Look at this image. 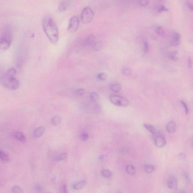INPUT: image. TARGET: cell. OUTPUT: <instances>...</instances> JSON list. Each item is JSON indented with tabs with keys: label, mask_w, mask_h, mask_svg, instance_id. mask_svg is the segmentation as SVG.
<instances>
[{
	"label": "cell",
	"mask_w": 193,
	"mask_h": 193,
	"mask_svg": "<svg viewBox=\"0 0 193 193\" xmlns=\"http://www.w3.org/2000/svg\"><path fill=\"white\" fill-rule=\"evenodd\" d=\"M42 25L45 33L53 43H56L59 40V33L57 24L51 16L47 15L43 19Z\"/></svg>",
	"instance_id": "6da1fadb"
},
{
	"label": "cell",
	"mask_w": 193,
	"mask_h": 193,
	"mask_svg": "<svg viewBox=\"0 0 193 193\" xmlns=\"http://www.w3.org/2000/svg\"><path fill=\"white\" fill-rule=\"evenodd\" d=\"M16 70L11 68L3 75L1 80L4 87L12 90H15L19 88L20 83L16 77Z\"/></svg>",
	"instance_id": "7a4b0ae2"
},
{
	"label": "cell",
	"mask_w": 193,
	"mask_h": 193,
	"mask_svg": "<svg viewBox=\"0 0 193 193\" xmlns=\"http://www.w3.org/2000/svg\"><path fill=\"white\" fill-rule=\"evenodd\" d=\"M12 31L9 25L3 27L0 32V49L2 50H7L12 43Z\"/></svg>",
	"instance_id": "3957f363"
},
{
	"label": "cell",
	"mask_w": 193,
	"mask_h": 193,
	"mask_svg": "<svg viewBox=\"0 0 193 193\" xmlns=\"http://www.w3.org/2000/svg\"><path fill=\"white\" fill-rule=\"evenodd\" d=\"M94 16V11L91 8L87 6L84 8L81 13V20L84 24H88L91 21Z\"/></svg>",
	"instance_id": "277c9868"
},
{
	"label": "cell",
	"mask_w": 193,
	"mask_h": 193,
	"mask_svg": "<svg viewBox=\"0 0 193 193\" xmlns=\"http://www.w3.org/2000/svg\"><path fill=\"white\" fill-rule=\"evenodd\" d=\"M110 100L113 105L118 106H126L129 103L127 98L117 95H111L110 96Z\"/></svg>",
	"instance_id": "5b68a950"
},
{
	"label": "cell",
	"mask_w": 193,
	"mask_h": 193,
	"mask_svg": "<svg viewBox=\"0 0 193 193\" xmlns=\"http://www.w3.org/2000/svg\"><path fill=\"white\" fill-rule=\"evenodd\" d=\"M79 25V20L77 16H74L71 18L68 27V31L71 33L77 31Z\"/></svg>",
	"instance_id": "8992f818"
},
{
	"label": "cell",
	"mask_w": 193,
	"mask_h": 193,
	"mask_svg": "<svg viewBox=\"0 0 193 193\" xmlns=\"http://www.w3.org/2000/svg\"><path fill=\"white\" fill-rule=\"evenodd\" d=\"M181 36L180 34L176 31H174L172 33L171 43L173 46H178L181 43Z\"/></svg>",
	"instance_id": "52a82bcc"
},
{
	"label": "cell",
	"mask_w": 193,
	"mask_h": 193,
	"mask_svg": "<svg viewBox=\"0 0 193 193\" xmlns=\"http://www.w3.org/2000/svg\"><path fill=\"white\" fill-rule=\"evenodd\" d=\"M154 142L156 147L158 148L165 147L166 144V139L162 135H158L156 137Z\"/></svg>",
	"instance_id": "ba28073f"
},
{
	"label": "cell",
	"mask_w": 193,
	"mask_h": 193,
	"mask_svg": "<svg viewBox=\"0 0 193 193\" xmlns=\"http://www.w3.org/2000/svg\"><path fill=\"white\" fill-rule=\"evenodd\" d=\"M95 36L91 34L87 35L83 41L84 46H89L95 44Z\"/></svg>",
	"instance_id": "9c48e42d"
},
{
	"label": "cell",
	"mask_w": 193,
	"mask_h": 193,
	"mask_svg": "<svg viewBox=\"0 0 193 193\" xmlns=\"http://www.w3.org/2000/svg\"><path fill=\"white\" fill-rule=\"evenodd\" d=\"M177 179L175 176H171L167 180V185L170 189H175L177 187Z\"/></svg>",
	"instance_id": "30bf717a"
},
{
	"label": "cell",
	"mask_w": 193,
	"mask_h": 193,
	"mask_svg": "<svg viewBox=\"0 0 193 193\" xmlns=\"http://www.w3.org/2000/svg\"><path fill=\"white\" fill-rule=\"evenodd\" d=\"M71 1H62L60 3L58 6V10L60 12H63L65 11L69 8L71 3Z\"/></svg>",
	"instance_id": "8fae6325"
},
{
	"label": "cell",
	"mask_w": 193,
	"mask_h": 193,
	"mask_svg": "<svg viewBox=\"0 0 193 193\" xmlns=\"http://www.w3.org/2000/svg\"><path fill=\"white\" fill-rule=\"evenodd\" d=\"M166 129L168 132L170 134H173L176 132V124L174 121H170L167 124Z\"/></svg>",
	"instance_id": "7c38bea8"
},
{
	"label": "cell",
	"mask_w": 193,
	"mask_h": 193,
	"mask_svg": "<svg viewBox=\"0 0 193 193\" xmlns=\"http://www.w3.org/2000/svg\"><path fill=\"white\" fill-rule=\"evenodd\" d=\"M14 137L17 140L20 141L22 143H25L26 142V138L24 134L21 132H16L14 134Z\"/></svg>",
	"instance_id": "4fadbf2b"
},
{
	"label": "cell",
	"mask_w": 193,
	"mask_h": 193,
	"mask_svg": "<svg viewBox=\"0 0 193 193\" xmlns=\"http://www.w3.org/2000/svg\"><path fill=\"white\" fill-rule=\"evenodd\" d=\"M45 130V128L43 126H40L35 130L34 133V135L35 138L41 137L44 133Z\"/></svg>",
	"instance_id": "5bb4252c"
},
{
	"label": "cell",
	"mask_w": 193,
	"mask_h": 193,
	"mask_svg": "<svg viewBox=\"0 0 193 193\" xmlns=\"http://www.w3.org/2000/svg\"><path fill=\"white\" fill-rule=\"evenodd\" d=\"M0 160L3 161L9 162L10 161V157L6 152L0 150Z\"/></svg>",
	"instance_id": "9a60e30c"
},
{
	"label": "cell",
	"mask_w": 193,
	"mask_h": 193,
	"mask_svg": "<svg viewBox=\"0 0 193 193\" xmlns=\"http://www.w3.org/2000/svg\"><path fill=\"white\" fill-rule=\"evenodd\" d=\"M86 183H87V182H86L85 180H82L79 181V182L76 183V184L74 185V189L76 190H79L82 189L85 186Z\"/></svg>",
	"instance_id": "2e32d148"
},
{
	"label": "cell",
	"mask_w": 193,
	"mask_h": 193,
	"mask_svg": "<svg viewBox=\"0 0 193 193\" xmlns=\"http://www.w3.org/2000/svg\"><path fill=\"white\" fill-rule=\"evenodd\" d=\"M111 89L113 91L115 92H119L121 90V85L118 83L113 84L111 86Z\"/></svg>",
	"instance_id": "e0dca14e"
},
{
	"label": "cell",
	"mask_w": 193,
	"mask_h": 193,
	"mask_svg": "<svg viewBox=\"0 0 193 193\" xmlns=\"http://www.w3.org/2000/svg\"><path fill=\"white\" fill-rule=\"evenodd\" d=\"M68 157V154L67 153H63L56 157L55 160L56 161H64V160H66Z\"/></svg>",
	"instance_id": "ac0fdd59"
},
{
	"label": "cell",
	"mask_w": 193,
	"mask_h": 193,
	"mask_svg": "<svg viewBox=\"0 0 193 193\" xmlns=\"http://www.w3.org/2000/svg\"><path fill=\"white\" fill-rule=\"evenodd\" d=\"M11 193H24V190L20 186H14L11 188Z\"/></svg>",
	"instance_id": "d6986e66"
},
{
	"label": "cell",
	"mask_w": 193,
	"mask_h": 193,
	"mask_svg": "<svg viewBox=\"0 0 193 193\" xmlns=\"http://www.w3.org/2000/svg\"><path fill=\"white\" fill-rule=\"evenodd\" d=\"M126 170L128 174L133 176L135 173V170L134 167L132 165H127L126 167Z\"/></svg>",
	"instance_id": "ffe728a7"
},
{
	"label": "cell",
	"mask_w": 193,
	"mask_h": 193,
	"mask_svg": "<svg viewBox=\"0 0 193 193\" xmlns=\"http://www.w3.org/2000/svg\"><path fill=\"white\" fill-rule=\"evenodd\" d=\"M144 127L148 130L152 134H155L156 132V130L155 128L152 125L145 124H144Z\"/></svg>",
	"instance_id": "44dd1931"
},
{
	"label": "cell",
	"mask_w": 193,
	"mask_h": 193,
	"mask_svg": "<svg viewBox=\"0 0 193 193\" xmlns=\"http://www.w3.org/2000/svg\"><path fill=\"white\" fill-rule=\"evenodd\" d=\"M61 118L58 116H55L52 118L51 122L52 124L54 126H57L60 124L61 122Z\"/></svg>",
	"instance_id": "7402d4cb"
},
{
	"label": "cell",
	"mask_w": 193,
	"mask_h": 193,
	"mask_svg": "<svg viewBox=\"0 0 193 193\" xmlns=\"http://www.w3.org/2000/svg\"><path fill=\"white\" fill-rule=\"evenodd\" d=\"M176 55H177V52L173 51L169 53L168 56V57L170 59L173 60V61H176L178 59Z\"/></svg>",
	"instance_id": "603a6c76"
},
{
	"label": "cell",
	"mask_w": 193,
	"mask_h": 193,
	"mask_svg": "<svg viewBox=\"0 0 193 193\" xmlns=\"http://www.w3.org/2000/svg\"><path fill=\"white\" fill-rule=\"evenodd\" d=\"M102 176L105 178H109L111 177L112 173L108 169H104L101 172Z\"/></svg>",
	"instance_id": "cb8c5ba5"
},
{
	"label": "cell",
	"mask_w": 193,
	"mask_h": 193,
	"mask_svg": "<svg viewBox=\"0 0 193 193\" xmlns=\"http://www.w3.org/2000/svg\"><path fill=\"white\" fill-rule=\"evenodd\" d=\"M145 169L146 173H150L154 171L155 168L152 165H147L145 166Z\"/></svg>",
	"instance_id": "d4e9b609"
},
{
	"label": "cell",
	"mask_w": 193,
	"mask_h": 193,
	"mask_svg": "<svg viewBox=\"0 0 193 193\" xmlns=\"http://www.w3.org/2000/svg\"><path fill=\"white\" fill-rule=\"evenodd\" d=\"M91 99L94 102H97L99 99V95L96 92H92L90 95Z\"/></svg>",
	"instance_id": "484cf974"
},
{
	"label": "cell",
	"mask_w": 193,
	"mask_h": 193,
	"mask_svg": "<svg viewBox=\"0 0 193 193\" xmlns=\"http://www.w3.org/2000/svg\"><path fill=\"white\" fill-rule=\"evenodd\" d=\"M97 79L101 81H105L106 80L107 76L105 73L101 72L97 75Z\"/></svg>",
	"instance_id": "4316f807"
},
{
	"label": "cell",
	"mask_w": 193,
	"mask_h": 193,
	"mask_svg": "<svg viewBox=\"0 0 193 193\" xmlns=\"http://www.w3.org/2000/svg\"><path fill=\"white\" fill-rule=\"evenodd\" d=\"M156 32L158 35H163L165 34V31L163 28L160 26H157L156 28Z\"/></svg>",
	"instance_id": "83f0119b"
},
{
	"label": "cell",
	"mask_w": 193,
	"mask_h": 193,
	"mask_svg": "<svg viewBox=\"0 0 193 193\" xmlns=\"http://www.w3.org/2000/svg\"><path fill=\"white\" fill-rule=\"evenodd\" d=\"M122 72L123 74H124V75L127 76L130 75L131 74V73H132L131 69L127 67H124L123 68Z\"/></svg>",
	"instance_id": "f1b7e54d"
},
{
	"label": "cell",
	"mask_w": 193,
	"mask_h": 193,
	"mask_svg": "<svg viewBox=\"0 0 193 193\" xmlns=\"http://www.w3.org/2000/svg\"><path fill=\"white\" fill-rule=\"evenodd\" d=\"M150 47H149V45L148 42L147 41H144L143 43V50L144 52L145 53H147L149 51Z\"/></svg>",
	"instance_id": "f546056e"
},
{
	"label": "cell",
	"mask_w": 193,
	"mask_h": 193,
	"mask_svg": "<svg viewBox=\"0 0 193 193\" xmlns=\"http://www.w3.org/2000/svg\"><path fill=\"white\" fill-rule=\"evenodd\" d=\"M80 137L82 141L86 142L88 140L89 138V136L88 134L86 132L83 133L81 135Z\"/></svg>",
	"instance_id": "4dcf8cb0"
},
{
	"label": "cell",
	"mask_w": 193,
	"mask_h": 193,
	"mask_svg": "<svg viewBox=\"0 0 193 193\" xmlns=\"http://www.w3.org/2000/svg\"><path fill=\"white\" fill-rule=\"evenodd\" d=\"M102 43L100 42H96L94 44V47L95 51H99L101 48Z\"/></svg>",
	"instance_id": "1f68e13d"
},
{
	"label": "cell",
	"mask_w": 193,
	"mask_h": 193,
	"mask_svg": "<svg viewBox=\"0 0 193 193\" xmlns=\"http://www.w3.org/2000/svg\"><path fill=\"white\" fill-rule=\"evenodd\" d=\"M85 89L83 88H80L78 89L76 91V93L77 95H79V96H82L85 95Z\"/></svg>",
	"instance_id": "d6a6232c"
},
{
	"label": "cell",
	"mask_w": 193,
	"mask_h": 193,
	"mask_svg": "<svg viewBox=\"0 0 193 193\" xmlns=\"http://www.w3.org/2000/svg\"><path fill=\"white\" fill-rule=\"evenodd\" d=\"M181 103L183 107V108H184L186 114H188V113H189V109L188 108L187 105L186 104V102L184 101H183V100H181Z\"/></svg>",
	"instance_id": "836d02e7"
},
{
	"label": "cell",
	"mask_w": 193,
	"mask_h": 193,
	"mask_svg": "<svg viewBox=\"0 0 193 193\" xmlns=\"http://www.w3.org/2000/svg\"><path fill=\"white\" fill-rule=\"evenodd\" d=\"M35 191L38 193H41L43 192V187L40 185L37 184L35 186Z\"/></svg>",
	"instance_id": "e575fe53"
},
{
	"label": "cell",
	"mask_w": 193,
	"mask_h": 193,
	"mask_svg": "<svg viewBox=\"0 0 193 193\" xmlns=\"http://www.w3.org/2000/svg\"><path fill=\"white\" fill-rule=\"evenodd\" d=\"M168 9L166 6L164 5H161L160 6L158 9V12H161L163 11H168Z\"/></svg>",
	"instance_id": "d590c367"
},
{
	"label": "cell",
	"mask_w": 193,
	"mask_h": 193,
	"mask_svg": "<svg viewBox=\"0 0 193 193\" xmlns=\"http://www.w3.org/2000/svg\"><path fill=\"white\" fill-rule=\"evenodd\" d=\"M149 1H141L140 2V4L141 6H146L148 5Z\"/></svg>",
	"instance_id": "8d00e7d4"
},
{
	"label": "cell",
	"mask_w": 193,
	"mask_h": 193,
	"mask_svg": "<svg viewBox=\"0 0 193 193\" xmlns=\"http://www.w3.org/2000/svg\"><path fill=\"white\" fill-rule=\"evenodd\" d=\"M186 5H187V7L189 8V9H191V10H193V6L192 3H191L189 1H187L186 2Z\"/></svg>",
	"instance_id": "74e56055"
},
{
	"label": "cell",
	"mask_w": 193,
	"mask_h": 193,
	"mask_svg": "<svg viewBox=\"0 0 193 193\" xmlns=\"http://www.w3.org/2000/svg\"><path fill=\"white\" fill-rule=\"evenodd\" d=\"M62 193H68L67 186L66 185H64L62 188Z\"/></svg>",
	"instance_id": "f35d334b"
},
{
	"label": "cell",
	"mask_w": 193,
	"mask_h": 193,
	"mask_svg": "<svg viewBox=\"0 0 193 193\" xmlns=\"http://www.w3.org/2000/svg\"><path fill=\"white\" fill-rule=\"evenodd\" d=\"M192 60H191V58H189V60H188V66H189V67L190 68L192 67Z\"/></svg>",
	"instance_id": "ab89813d"
},
{
	"label": "cell",
	"mask_w": 193,
	"mask_h": 193,
	"mask_svg": "<svg viewBox=\"0 0 193 193\" xmlns=\"http://www.w3.org/2000/svg\"><path fill=\"white\" fill-rule=\"evenodd\" d=\"M180 158L181 159V160H183L185 158V156L183 154H180L179 155Z\"/></svg>",
	"instance_id": "60d3db41"
},
{
	"label": "cell",
	"mask_w": 193,
	"mask_h": 193,
	"mask_svg": "<svg viewBox=\"0 0 193 193\" xmlns=\"http://www.w3.org/2000/svg\"><path fill=\"white\" fill-rule=\"evenodd\" d=\"M104 157L103 156V155H100V156L99 157V158L100 159V160H102L103 159V158Z\"/></svg>",
	"instance_id": "b9f144b4"
},
{
	"label": "cell",
	"mask_w": 193,
	"mask_h": 193,
	"mask_svg": "<svg viewBox=\"0 0 193 193\" xmlns=\"http://www.w3.org/2000/svg\"><path fill=\"white\" fill-rule=\"evenodd\" d=\"M176 193H185L183 192H182V191H180V192H178Z\"/></svg>",
	"instance_id": "7bdbcfd3"
},
{
	"label": "cell",
	"mask_w": 193,
	"mask_h": 193,
	"mask_svg": "<svg viewBox=\"0 0 193 193\" xmlns=\"http://www.w3.org/2000/svg\"></svg>",
	"instance_id": "ee69618b"
}]
</instances>
